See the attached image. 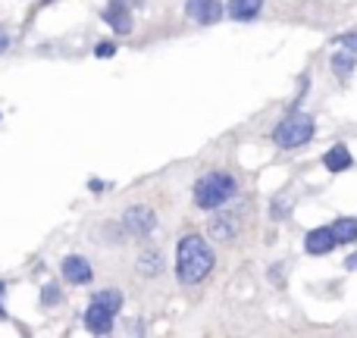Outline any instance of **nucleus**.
<instances>
[{"label":"nucleus","mask_w":357,"mask_h":338,"mask_svg":"<svg viewBox=\"0 0 357 338\" xmlns=\"http://www.w3.org/2000/svg\"><path fill=\"white\" fill-rule=\"evenodd\" d=\"M216 266V254L213 247L207 245V238L197 232H188L178 238L176 245V279L185 289H195L204 279L213 272Z\"/></svg>","instance_id":"f257e3e1"},{"label":"nucleus","mask_w":357,"mask_h":338,"mask_svg":"<svg viewBox=\"0 0 357 338\" xmlns=\"http://www.w3.org/2000/svg\"><path fill=\"white\" fill-rule=\"evenodd\" d=\"M235 194H238V178H235L229 169L204 172V176L195 182V188H191V201H195V207L207 210V213H213V210L232 203Z\"/></svg>","instance_id":"f03ea898"},{"label":"nucleus","mask_w":357,"mask_h":338,"mask_svg":"<svg viewBox=\"0 0 357 338\" xmlns=\"http://www.w3.org/2000/svg\"><path fill=\"white\" fill-rule=\"evenodd\" d=\"M317 135V123L307 113H289L285 119H279V125L273 129V144L282 151H295L301 144H307Z\"/></svg>","instance_id":"7ed1b4c3"},{"label":"nucleus","mask_w":357,"mask_h":338,"mask_svg":"<svg viewBox=\"0 0 357 338\" xmlns=\"http://www.w3.org/2000/svg\"><path fill=\"white\" fill-rule=\"evenodd\" d=\"M119 226H123V232L129 235V238L144 241L157 232V213L148 207V203H132V207L123 213Z\"/></svg>","instance_id":"20e7f679"},{"label":"nucleus","mask_w":357,"mask_h":338,"mask_svg":"<svg viewBox=\"0 0 357 338\" xmlns=\"http://www.w3.org/2000/svg\"><path fill=\"white\" fill-rule=\"evenodd\" d=\"M213 220H210V238L213 241H222V245H229V241H235L238 238V232H241V226H245V210L241 207H220V210H213Z\"/></svg>","instance_id":"39448f33"},{"label":"nucleus","mask_w":357,"mask_h":338,"mask_svg":"<svg viewBox=\"0 0 357 338\" xmlns=\"http://www.w3.org/2000/svg\"><path fill=\"white\" fill-rule=\"evenodd\" d=\"M60 276H63V282H69L73 289H79V285L91 282L94 270L82 254H69V257H63V263H60Z\"/></svg>","instance_id":"423d86ee"},{"label":"nucleus","mask_w":357,"mask_h":338,"mask_svg":"<svg viewBox=\"0 0 357 338\" xmlns=\"http://www.w3.org/2000/svg\"><path fill=\"white\" fill-rule=\"evenodd\" d=\"M100 19H104L116 35H132V29H135V19H132V10L126 0H110V3L104 6V13H100Z\"/></svg>","instance_id":"0eeeda50"},{"label":"nucleus","mask_w":357,"mask_h":338,"mask_svg":"<svg viewBox=\"0 0 357 338\" xmlns=\"http://www.w3.org/2000/svg\"><path fill=\"white\" fill-rule=\"evenodd\" d=\"M185 16L197 25H216L222 19V0H185Z\"/></svg>","instance_id":"6e6552de"},{"label":"nucleus","mask_w":357,"mask_h":338,"mask_svg":"<svg viewBox=\"0 0 357 338\" xmlns=\"http://www.w3.org/2000/svg\"><path fill=\"white\" fill-rule=\"evenodd\" d=\"M339 247V238H335L333 226H320V229H310L307 235H304V251L310 254V257H323V254L335 251Z\"/></svg>","instance_id":"1a4fd4ad"},{"label":"nucleus","mask_w":357,"mask_h":338,"mask_svg":"<svg viewBox=\"0 0 357 338\" xmlns=\"http://www.w3.org/2000/svg\"><path fill=\"white\" fill-rule=\"evenodd\" d=\"M85 329L88 332H94V335H110L113 332V320H116V314H110L107 307H100V304H88V310H85Z\"/></svg>","instance_id":"9d476101"},{"label":"nucleus","mask_w":357,"mask_h":338,"mask_svg":"<svg viewBox=\"0 0 357 338\" xmlns=\"http://www.w3.org/2000/svg\"><path fill=\"white\" fill-rule=\"evenodd\" d=\"M135 270L142 279H157V276H163V270H167V260H163V254L157 251V247H144L135 260Z\"/></svg>","instance_id":"9b49d317"},{"label":"nucleus","mask_w":357,"mask_h":338,"mask_svg":"<svg viewBox=\"0 0 357 338\" xmlns=\"http://www.w3.org/2000/svg\"><path fill=\"white\" fill-rule=\"evenodd\" d=\"M323 167H326L329 172H345V169H351L354 167V157H351V151H348V144H333V148L323 154Z\"/></svg>","instance_id":"f8f14e48"},{"label":"nucleus","mask_w":357,"mask_h":338,"mask_svg":"<svg viewBox=\"0 0 357 338\" xmlns=\"http://www.w3.org/2000/svg\"><path fill=\"white\" fill-rule=\"evenodd\" d=\"M260 10H264V0H229L226 3L229 19H235V22H251L260 16Z\"/></svg>","instance_id":"ddd939ff"},{"label":"nucleus","mask_w":357,"mask_h":338,"mask_svg":"<svg viewBox=\"0 0 357 338\" xmlns=\"http://www.w3.org/2000/svg\"><path fill=\"white\" fill-rule=\"evenodd\" d=\"M333 232L339 238V245H354L357 241V216H339L333 222Z\"/></svg>","instance_id":"4468645a"},{"label":"nucleus","mask_w":357,"mask_h":338,"mask_svg":"<svg viewBox=\"0 0 357 338\" xmlns=\"http://www.w3.org/2000/svg\"><path fill=\"white\" fill-rule=\"evenodd\" d=\"M94 304L107 307L110 314H119V310H123V304H126V298H123V291H119V289H104V291H98V295H94Z\"/></svg>","instance_id":"2eb2a0df"},{"label":"nucleus","mask_w":357,"mask_h":338,"mask_svg":"<svg viewBox=\"0 0 357 338\" xmlns=\"http://www.w3.org/2000/svg\"><path fill=\"white\" fill-rule=\"evenodd\" d=\"M333 69L339 75H348L354 69V54L351 50H339V54H333Z\"/></svg>","instance_id":"dca6fc26"},{"label":"nucleus","mask_w":357,"mask_h":338,"mask_svg":"<svg viewBox=\"0 0 357 338\" xmlns=\"http://www.w3.org/2000/svg\"><path fill=\"white\" fill-rule=\"evenodd\" d=\"M41 304H44V307H60V304H63L60 285H44V289H41Z\"/></svg>","instance_id":"f3484780"},{"label":"nucleus","mask_w":357,"mask_h":338,"mask_svg":"<svg viewBox=\"0 0 357 338\" xmlns=\"http://www.w3.org/2000/svg\"><path fill=\"white\" fill-rule=\"evenodd\" d=\"M113 54H116V41H110V38L94 44V56H98V60H110Z\"/></svg>","instance_id":"a211bd4d"},{"label":"nucleus","mask_w":357,"mask_h":338,"mask_svg":"<svg viewBox=\"0 0 357 338\" xmlns=\"http://www.w3.org/2000/svg\"><path fill=\"white\" fill-rule=\"evenodd\" d=\"M333 44H342L345 50H351V54H354V50H357V31H351V35H339Z\"/></svg>","instance_id":"6ab92c4d"},{"label":"nucleus","mask_w":357,"mask_h":338,"mask_svg":"<svg viewBox=\"0 0 357 338\" xmlns=\"http://www.w3.org/2000/svg\"><path fill=\"white\" fill-rule=\"evenodd\" d=\"M3 298H6V282H3V279H0V320H6V316H10V314H6V304H3Z\"/></svg>","instance_id":"aec40b11"},{"label":"nucleus","mask_w":357,"mask_h":338,"mask_svg":"<svg viewBox=\"0 0 357 338\" xmlns=\"http://www.w3.org/2000/svg\"><path fill=\"white\" fill-rule=\"evenodd\" d=\"M6 50H10V35L0 29V54H6Z\"/></svg>","instance_id":"412c9836"},{"label":"nucleus","mask_w":357,"mask_h":338,"mask_svg":"<svg viewBox=\"0 0 357 338\" xmlns=\"http://www.w3.org/2000/svg\"><path fill=\"white\" fill-rule=\"evenodd\" d=\"M345 270H351V272L357 270V251H354V254H348V257H345Z\"/></svg>","instance_id":"4be33fe9"},{"label":"nucleus","mask_w":357,"mask_h":338,"mask_svg":"<svg viewBox=\"0 0 357 338\" xmlns=\"http://www.w3.org/2000/svg\"><path fill=\"white\" fill-rule=\"evenodd\" d=\"M88 188H91V191H104V188H107V185H104V182H100V178H88Z\"/></svg>","instance_id":"5701e85b"}]
</instances>
